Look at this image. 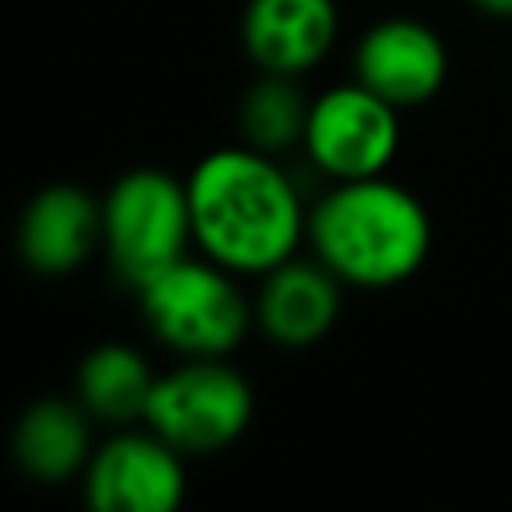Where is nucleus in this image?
I'll return each mask as SVG.
<instances>
[{"mask_svg": "<svg viewBox=\"0 0 512 512\" xmlns=\"http://www.w3.org/2000/svg\"><path fill=\"white\" fill-rule=\"evenodd\" d=\"M312 100L300 92V76H280V72H260L256 84L240 96V136L248 148H260L268 156L292 148L304 140Z\"/></svg>", "mask_w": 512, "mask_h": 512, "instance_id": "obj_14", "label": "nucleus"}, {"mask_svg": "<svg viewBox=\"0 0 512 512\" xmlns=\"http://www.w3.org/2000/svg\"><path fill=\"white\" fill-rule=\"evenodd\" d=\"M252 408L248 380L224 356H184V364L156 376L144 428L184 456H208L244 436Z\"/></svg>", "mask_w": 512, "mask_h": 512, "instance_id": "obj_5", "label": "nucleus"}, {"mask_svg": "<svg viewBox=\"0 0 512 512\" xmlns=\"http://www.w3.org/2000/svg\"><path fill=\"white\" fill-rule=\"evenodd\" d=\"M152 388H156V376L148 360L136 348L116 340L96 344L76 368V400L88 408L92 420L112 428L144 420Z\"/></svg>", "mask_w": 512, "mask_h": 512, "instance_id": "obj_13", "label": "nucleus"}, {"mask_svg": "<svg viewBox=\"0 0 512 512\" xmlns=\"http://www.w3.org/2000/svg\"><path fill=\"white\" fill-rule=\"evenodd\" d=\"M300 144L332 180L380 176L400 148V108L360 80L336 84L312 100Z\"/></svg>", "mask_w": 512, "mask_h": 512, "instance_id": "obj_6", "label": "nucleus"}, {"mask_svg": "<svg viewBox=\"0 0 512 512\" xmlns=\"http://www.w3.org/2000/svg\"><path fill=\"white\" fill-rule=\"evenodd\" d=\"M136 292L152 336L180 356H228L256 320L232 272L208 256H180Z\"/></svg>", "mask_w": 512, "mask_h": 512, "instance_id": "obj_3", "label": "nucleus"}, {"mask_svg": "<svg viewBox=\"0 0 512 512\" xmlns=\"http://www.w3.org/2000/svg\"><path fill=\"white\" fill-rule=\"evenodd\" d=\"M340 32L336 0H248L240 44L260 72L304 76L316 68Z\"/></svg>", "mask_w": 512, "mask_h": 512, "instance_id": "obj_10", "label": "nucleus"}, {"mask_svg": "<svg viewBox=\"0 0 512 512\" xmlns=\"http://www.w3.org/2000/svg\"><path fill=\"white\" fill-rule=\"evenodd\" d=\"M476 12L496 16V20H512V0H468Z\"/></svg>", "mask_w": 512, "mask_h": 512, "instance_id": "obj_15", "label": "nucleus"}, {"mask_svg": "<svg viewBox=\"0 0 512 512\" xmlns=\"http://www.w3.org/2000/svg\"><path fill=\"white\" fill-rule=\"evenodd\" d=\"M308 244L352 288H392L412 280L432 252L424 200L380 176L336 180L308 212Z\"/></svg>", "mask_w": 512, "mask_h": 512, "instance_id": "obj_2", "label": "nucleus"}, {"mask_svg": "<svg viewBox=\"0 0 512 512\" xmlns=\"http://www.w3.org/2000/svg\"><path fill=\"white\" fill-rule=\"evenodd\" d=\"M184 500V452L152 428L116 432L84 468V504L92 512H172Z\"/></svg>", "mask_w": 512, "mask_h": 512, "instance_id": "obj_7", "label": "nucleus"}, {"mask_svg": "<svg viewBox=\"0 0 512 512\" xmlns=\"http://www.w3.org/2000/svg\"><path fill=\"white\" fill-rule=\"evenodd\" d=\"M340 276L320 260H296L264 272L256 292V324L280 348H308L332 332L340 320Z\"/></svg>", "mask_w": 512, "mask_h": 512, "instance_id": "obj_11", "label": "nucleus"}, {"mask_svg": "<svg viewBox=\"0 0 512 512\" xmlns=\"http://www.w3.org/2000/svg\"><path fill=\"white\" fill-rule=\"evenodd\" d=\"M100 212L108 264L132 288L188 256L192 204L188 184H180L176 176L160 168H132L104 192Z\"/></svg>", "mask_w": 512, "mask_h": 512, "instance_id": "obj_4", "label": "nucleus"}, {"mask_svg": "<svg viewBox=\"0 0 512 512\" xmlns=\"http://www.w3.org/2000/svg\"><path fill=\"white\" fill-rule=\"evenodd\" d=\"M96 248H104V212L80 184L40 188L16 220V252L40 276L76 272Z\"/></svg>", "mask_w": 512, "mask_h": 512, "instance_id": "obj_9", "label": "nucleus"}, {"mask_svg": "<svg viewBox=\"0 0 512 512\" xmlns=\"http://www.w3.org/2000/svg\"><path fill=\"white\" fill-rule=\"evenodd\" d=\"M188 184L192 244L228 272H256L296 256L308 236V212L292 176L260 148L208 152Z\"/></svg>", "mask_w": 512, "mask_h": 512, "instance_id": "obj_1", "label": "nucleus"}, {"mask_svg": "<svg viewBox=\"0 0 512 512\" xmlns=\"http://www.w3.org/2000/svg\"><path fill=\"white\" fill-rule=\"evenodd\" d=\"M356 80L400 112L420 108L448 80V48L416 16H384L356 44Z\"/></svg>", "mask_w": 512, "mask_h": 512, "instance_id": "obj_8", "label": "nucleus"}, {"mask_svg": "<svg viewBox=\"0 0 512 512\" xmlns=\"http://www.w3.org/2000/svg\"><path fill=\"white\" fill-rule=\"evenodd\" d=\"M12 460L28 480L60 484L84 476L92 460V416L80 400H32L12 424Z\"/></svg>", "mask_w": 512, "mask_h": 512, "instance_id": "obj_12", "label": "nucleus"}]
</instances>
